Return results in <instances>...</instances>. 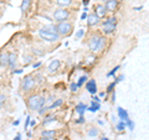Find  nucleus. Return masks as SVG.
Segmentation results:
<instances>
[{"instance_id": "603ef678", "label": "nucleus", "mask_w": 149, "mask_h": 140, "mask_svg": "<svg viewBox=\"0 0 149 140\" xmlns=\"http://www.w3.org/2000/svg\"><path fill=\"white\" fill-rule=\"evenodd\" d=\"M4 1H3V0H0V5H1V4H3Z\"/></svg>"}, {"instance_id": "9b49d317", "label": "nucleus", "mask_w": 149, "mask_h": 140, "mask_svg": "<svg viewBox=\"0 0 149 140\" xmlns=\"http://www.w3.org/2000/svg\"><path fill=\"white\" fill-rule=\"evenodd\" d=\"M0 67H9V52L6 51L0 52Z\"/></svg>"}, {"instance_id": "aec40b11", "label": "nucleus", "mask_w": 149, "mask_h": 140, "mask_svg": "<svg viewBox=\"0 0 149 140\" xmlns=\"http://www.w3.org/2000/svg\"><path fill=\"white\" fill-rule=\"evenodd\" d=\"M30 4H31V0H22V3H21V11L22 12H26L27 10H29V8H30Z\"/></svg>"}, {"instance_id": "ea45409f", "label": "nucleus", "mask_w": 149, "mask_h": 140, "mask_svg": "<svg viewBox=\"0 0 149 140\" xmlns=\"http://www.w3.org/2000/svg\"><path fill=\"white\" fill-rule=\"evenodd\" d=\"M40 140H56V138H55V137H54V138H45V137H41Z\"/></svg>"}, {"instance_id": "1a4fd4ad", "label": "nucleus", "mask_w": 149, "mask_h": 140, "mask_svg": "<svg viewBox=\"0 0 149 140\" xmlns=\"http://www.w3.org/2000/svg\"><path fill=\"white\" fill-rule=\"evenodd\" d=\"M100 21H101V19H100L98 16H97L95 12L88 14V17H87V25L90 26V27L98 25V24H100Z\"/></svg>"}, {"instance_id": "412c9836", "label": "nucleus", "mask_w": 149, "mask_h": 140, "mask_svg": "<svg viewBox=\"0 0 149 140\" xmlns=\"http://www.w3.org/2000/svg\"><path fill=\"white\" fill-rule=\"evenodd\" d=\"M56 135V130H42L41 132V137L45 138H54Z\"/></svg>"}, {"instance_id": "72a5a7b5", "label": "nucleus", "mask_w": 149, "mask_h": 140, "mask_svg": "<svg viewBox=\"0 0 149 140\" xmlns=\"http://www.w3.org/2000/svg\"><path fill=\"white\" fill-rule=\"evenodd\" d=\"M74 123H76V124H83V123H85V116H83V115H80V118H78Z\"/></svg>"}, {"instance_id": "09e8293b", "label": "nucleus", "mask_w": 149, "mask_h": 140, "mask_svg": "<svg viewBox=\"0 0 149 140\" xmlns=\"http://www.w3.org/2000/svg\"><path fill=\"white\" fill-rule=\"evenodd\" d=\"M19 123H20V122H19V120H15V122L13 123V125H15V127H16V125H19Z\"/></svg>"}, {"instance_id": "f03ea898", "label": "nucleus", "mask_w": 149, "mask_h": 140, "mask_svg": "<svg viewBox=\"0 0 149 140\" xmlns=\"http://www.w3.org/2000/svg\"><path fill=\"white\" fill-rule=\"evenodd\" d=\"M46 103V98H44L40 94H32L27 98V108H29L31 112H39L41 107H44Z\"/></svg>"}, {"instance_id": "cd10ccee", "label": "nucleus", "mask_w": 149, "mask_h": 140, "mask_svg": "<svg viewBox=\"0 0 149 140\" xmlns=\"http://www.w3.org/2000/svg\"><path fill=\"white\" fill-rule=\"evenodd\" d=\"M116 85L117 83L116 82H112L111 85H108V87H107V89H106V92L107 93H112V92H114V88H116Z\"/></svg>"}, {"instance_id": "f257e3e1", "label": "nucleus", "mask_w": 149, "mask_h": 140, "mask_svg": "<svg viewBox=\"0 0 149 140\" xmlns=\"http://www.w3.org/2000/svg\"><path fill=\"white\" fill-rule=\"evenodd\" d=\"M107 42V39L104 36L98 35V34H95L91 36V39L88 40V49H90L91 52H100L104 49Z\"/></svg>"}, {"instance_id": "a211bd4d", "label": "nucleus", "mask_w": 149, "mask_h": 140, "mask_svg": "<svg viewBox=\"0 0 149 140\" xmlns=\"http://www.w3.org/2000/svg\"><path fill=\"white\" fill-rule=\"evenodd\" d=\"M56 4L60 6V8H68L72 5V0H56Z\"/></svg>"}, {"instance_id": "a18cd8bd", "label": "nucleus", "mask_w": 149, "mask_h": 140, "mask_svg": "<svg viewBox=\"0 0 149 140\" xmlns=\"http://www.w3.org/2000/svg\"><path fill=\"white\" fill-rule=\"evenodd\" d=\"M30 125H31V127H35V125H36V120H31Z\"/></svg>"}, {"instance_id": "a19ab883", "label": "nucleus", "mask_w": 149, "mask_h": 140, "mask_svg": "<svg viewBox=\"0 0 149 140\" xmlns=\"http://www.w3.org/2000/svg\"><path fill=\"white\" fill-rule=\"evenodd\" d=\"M112 102H116V92H112Z\"/></svg>"}, {"instance_id": "de8ad7c7", "label": "nucleus", "mask_w": 149, "mask_h": 140, "mask_svg": "<svg viewBox=\"0 0 149 140\" xmlns=\"http://www.w3.org/2000/svg\"><path fill=\"white\" fill-rule=\"evenodd\" d=\"M100 1H101L102 4H106V3H108V1H111V0H100Z\"/></svg>"}, {"instance_id": "6e6552de", "label": "nucleus", "mask_w": 149, "mask_h": 140, "mask_svg": "<svg viewBox=\"0 0 149 140\" xmlns=\"http://www.w3.org/2000/svg\"><path fill=\"white\" fill-rule=\"evenodd\" d=\"M107 8H106V5L104 4H97V5L95 6V14L97 16H98L100 19H103V17H106L107 16Z\"/></svg>"}, {"instance_id": "2eb2a0df", "label": "nucleus", "mask_w": 149, "mask_h": 140, "mask_svg": "<svg viewBox=\"0 0 149 140\" xmlns=\"http://www.w3.org/2000/svg\"><path fill=\"white\" fill-rule=\"evenodd\" d=\"M60 66H61V62H60L58 60H52V61L50 62L47 69H49L50 73H54V72H56L60 68Z\"/></svg>"}, {"instance_id": "423d86ee", "label": "nucleus", "mask_w": 149, "mask_h": 140, "mask_svg": "<svg viewBox=\"0 0 149 140\" xmlns=\"http://www.w3.org/2000/svg\"><path fill=\"white\" fill-rule=\"evenodd\" d=\"M52 17L55 21H58V22L67 21L70 17V11L65 8H57V9H55V11L52 12Z\"/></svg>"}, {"instance_id": "39448f33", "label": "nucleus", "mask_w": 149, "mask_h": 140, "mask_svg": "<svg viewBox=\"0 0 149 140\" xmlns=\"http://www.w3.org/2000/svg\"><path fill=\"white\" fill-rule=\"evenodd\" d=\"M39 36L42 39L46 42H50V44H54V42H57L60 40V35L58 34H55V32H50L47 30H45L44 27H41L39 30Z\"/></svg>"}, {"instance_id": "49530a36", "label": "nucleus", "mask_w": 149, "mask_h": 140, "mask_svg": "<svg viewBox=\"0 0 149 140\" xmlns=\"http://www.w3.org/2000/svg\"><path fill=\"white\" fill-rule=\"evenodd\" d=\"M22 72V69H15V71H14V73H21Z\"/></svg>"}, {"instance_id": "8fccbe9b", "label": "nucleus", "mask_w": 149, "mask_h": 140, "mask_svg": "<svg viewBox=\"0 0 149 140\" xmlns=\"http://www.w3.org/2000/svg\"><path fill=\"white\" fill-rule=\"evenodd\" d=\"M143 6H137V8H134V10H142Z\"/></svg>"}, {"instance_id": "f3484780", "label": "nucleus", "mask_w": 149, "mask_h": 140, "mask_svg": "<svg viewBox=\"0 0 149 140\" xmlns=\"http://www.w3.org/2000/svg\"><path fill=\"white\" fill-rule=\"evenodd\" d=\"M100 108H101V103L92 100V102H91V105L88 107V109H87V110L92 112V113H96V112H98V110H100Z\"/></svg>"}, {"instance_id": "6ab92c4d", "label": "nucleus", "mask_w": 149, "mask_h": 140, "mask_svg": "<svg viewBox=\"0 0 149 140\" xmlns=\"http://www.w3.org/2000/svg\"><path fill=\"white\" fill-rule=\"evenodd\" d=\"M127 128V123L125 122H123V120H119V122L116 124V130H117L118 133H120V132H123V130Z\"/></svg>"}, {"instance_id": "c85d7f7f", "label": "nucleus", "mask_w": 149, "mask_h": 140, "mask_svg": "<svg viewBox=\"0 0 149 140\" xmlns=\"http://www.w3.org/2000/svg\"><path fill=\"white\" fill-rule=\"evenodd\" d=\"M5 102H6V97H5V94L0 93V108H3V105L5 104Z\"/></svg>"}, {"instance_id": "4be33fe9", "label": "nucleus", "mask_w": 149, "mask_h": 140, "mask_svg": "<svg viewBox=\"0 0 149 140\" xmlns=\"http://www.w3.org/2000/svg\"><path fill=\"white\" fill-rule=\"evenodd\" d=\"M56 120V116L55 115H46L45 118H44V120H42V124L44 125H47V124H50V123H52V122H55Z\"/></svg>"}, {"instance_id": "0eeeda50", "label": "nucleus", "mask_w": 149, "mask_h": 140, "mask_svg": "<svg viewBox=\"0 0 149 140\" xmlns=\"http://www.w3.org/2000/svg\"><path fill=\"white\" fill-rule=\"evenodd\" d=\"M56 26H57V32H58L60 36L71 35L72 29H73V26H72V24L70 21H61V22H58Z\"/></svg>"}, {"instance_id": "a878e982", "label": "nucleus", "mask_w": 149, "mask_h": 140, "mask_svg": "<svg viewBox=\"0 0 149 140\" xmlns=\"http://www.w3.org/2000/svg\"><path fill=\"white\" fill-rule=\"evenodd\" d=\"M119 68H120V66H119V64H118V66H116L114 68H112V69H111V71H109L108 73H107V74H106V76H107V77H112V76H114V74H116V72H117V71H118V69H119Z\"/></svg>"}, {"instance_id": "58836bf2", "label": "nucleus", "mask_w": 149, "mask_h": 140, "mask_svg": "<svg viewBox=\"0 0 149 140\" xmlns=\"http://www.w3.org/2000/svg\"><path fill=\"white\" fill-rule=\"evenodd\" d=\"M87 17H88V14L85 11V12H83L82 14V15H81V19H82V20H85V19H86V20H87Z\"/></svg>"}, {"instance_id": "79ce46f5", "label": "nucleus", "mask_w": 149, "mask_h": 140, "mask_svg": "<svg viewBox=\"0 0 149 140\" xmlns=\"http://www.w3.org/2000/svg\"><path fill=\"white\" fill-rule=\"evenodd\" d=\"M88 3H90V0H83V1H82L83 6H87V5H88Z\"/></svg>"}, {"instance_id": "c756f323", "label": "nucleus", "mask_w": 149, "mask_h": 140, "mask_svg": "<svg viewBox=\"0 0 149 140\" xmlns=\"http://www.w3.org/2000/svg\"><path fill=\"white\" fill-rule=\"evenodd\" d=\"M125 123H127V128L129 129V130H134V122H133V120H128V122H125Z\"/></svg>"}, {"instance_id": "f704fd0d", "label": "nucleus", "mask_w": 149, "mask_h": 140, "mask_svg": "<svg viewBox=\"0 0 149 140\" xmlns=\"http://www.w3.org/2000/svg\"><path fill=\"white\" fill-rule=\"evenodd\" d=\"M83 35H85V31H83V30H78V32L76 34V37H77V39H81Z\"/></svg>"}, {"instance_id": "f8f14e48", "label": "nucleus", "mask_w": 149, "mask_h": 140, "mask_svg": "<svg viewBox=\"0 0 149 140\" xmlns=\"http://www.w3.org/2000/svg\"><path fill=\"white\" fill-rule=\"evenodd\" d=\"M117 114H118V118L120 120H123V122H128V120L130 119L128 112L125 110L124 108H122V107H118V108H117Z\"/></svg>"}, {"instance_id": "4468645a", "label": "nucleus", "mask_w": 149, "mask_h": 140, "mask_svg": "<svg viewBox=\"0 0 149 140\" xmlns=\"http://www.w3.org/2000/svg\"><path fill=\"white\" fill-rule=\"evenodd\" d=\"M17 63V55L15 52H9V67L11 69H15Z\"/></svg>"}, {"instance_id": "c9c22d12", "label": "nucleus", "mask_w": 149, "mask_h": 140, "mask_svg": "<svg viewBox=\"0 0 149 140\" xmlns=\"http://www.w3.org/2000/svg\"><path fill=\"white\" fill-rule=\"evenodd\" d=\"M30 122H31V118H30L29 115H27V116H26V122H25V129L30 125Z\"/></svg>"}, {"instance_id": "2f4dec72", "label": "nucleus", "mask_w": 149, "mask_h": 140, "mask_svg": "<svg viewBox=\"0 0 149 140\" xmlns=\"http://www.w3.org/2000/svg\"><path fill=\"white\" fill-rule=\"evenodd\" d=\"M31 61H32V56H29V55L24 56V64H27V63H30Z\"/></svg>"}, {"instance_id": "20e7f679", "label": "nucleus", "mask_w": 149, "mask_h": 140, "mask_svg": "<svg viewBox=\"0 0 149 140\" xmlns=\"http://www.w3.org/2000/svg\"><path fill=\"white\" fill-rule=\"evenodd\" d=\"M36 87V78H34L31 74H27L24 78L21 79V83H20V88L22 92H31L34 88Z\"/></svg>"}, {"instance_id": "b1692460", "label": "nucleus", "mask_w": 149, "mask_h": 140, "mask_svg": "<svg viewBox=\"0 0 149 140\" xmlns=\"http://www.w3.org/2000/svg\"><path fill=\"white\" fill-rule=\"evenodd\" d=\"M62 103H63V100H62V99H57V100H55L52 104L49 105V109H55V108H58L60 105H62Z\"/></svg>"}, {"instance_id": "ddd939ff", "label": "nucleus", "mask_w": 149, "mask_h": 140, "mask_svg": "<svg viewBox=\"0 0 149 140\" xmlns=\"http://www.w3.org/2000/svg\"><path fill=\"white\" fill-rule=\"evenodd\" d=\"M104 5H106V8H107V11L113 14L116 10H117V8H118V0H111V1L106 3Z\"/></svg>"}, {"instance_id": "dca6fc26", "label": "nucleus", "mask_w": 149, "mask_h": 140, "mask_svg": "<svg viewBox=\"0 0 149 140\" xmlns=\"http://www.w3.org/2000/svg\"><path fill=\"white\" fill-rule=\"evenodd\" d=\"M87 109H88V107H87L85 103H78V104H76V107H74V110H76L80 115L85 114V112H86Z\"/></svg>"}, {"instance_id": "4c0bfd02", "label": "nucleus", "mask_w": 149, "mask_h": 140, "mask_svg": "<svg viewBox=\"0 0 149 140\" xmlns=\"http://www.w3.org/2000/svg\"><path fill=\"white\" fill-rule=\"evenodd\" d=\"M92 100H95V102H98V103H101V98H100V96H93V99Z\"/></svg>"}, {"instance_id": "473e14b6", "label": "nucleus", "mask_w": 149, "mask_h": 140, "mask_svg": "<svg viewBox=\"0 0 149 140\" xmlns=\"http://www.w3.org/2000/svg\"><path fill=\"white\" fill-rule=\"evenodd\" d=\"M123 79H124V74H119L118 77L114 78V82H116V83H119V82H122Z\"/></svg>"}, {"instance_id": "9d476101", "label": "nucleus", "mask_w": 149, "mask_h": 140, "mask_svg": "<svg viewBox=\"0 0 149 140\" xmlns=\"http://www.w3.org/2000/svg\"><path fill=\"white\" fill-rule=\"evenodd\" d=\"M85 87H86V89L90 92L92 96H95L97 93V83H96L95 79H88L87 83L85 85Z\"/></svg>"}, {"instance_id": "e433bc0d", "label": "nucleus", "mask_w": 149, "mask_h": 140, "mask_svg": "<svg viewBox=\"0 0 149 140\" xmlns=\"http://www.w3.org/2000/svg\"><path fill=\"white\" fill-rule=\"evenodd\" d=\"M40 66H41V61H37V62L32 63V67H34V68H39Z\"/></svg>"}, {"instance_id": "7ed1b4c3", "label": "nucleus", "mask_w": 149, "mask_h": 140, "mask_svg": "<svg viewBox=\"0 0 149 140\" xmlns=\"http://www.w3.org/2000/svg\"><path fill=\"white\" fill-rule=\"evenodd\" d=\"M116 29H117V17L114 15L106 17L104 21L102 22V32H103L104 35L113 34Z\"/></svg>"}, {"instance_id": "37998d69", "label": "nucleus", "mask_w": 149, "mask_h": 140, "mask_svg": "<svg viewBox=\"0 0 149 140\" xmlns=\"http://www.w3.org/2000/svg\"><path fill=\"white\" fill-rule=\"evenodd\" d=\"M14 140H21V135L20 134H17L15 138H14Z\"/></svg>"}, {"instance_id": "bb28decb", "label": "nucleus", "mask_w": 149, "mask_h": 140, "mask_svg": "<svg viewBox=\"0 0 149 140\" xmlns=\"http://www.w3.org/2000/svg\"><path fill=\"white\" fill-rule=\"evenodd\" d=\"M78 88H80V87H78L77 82H76V83H74V82H72L71 85H70V91H71L72 93H76V92L78 91Z\"/></svg>"}, {"instance_id": "c03bdc74", "label": "nucleus", "mask_w": 149, "mask_h": 140, "mask_svg": "<svg viewBox=\"0 0 149 140\" xmlns=\"http://www.w3.org/2000/svg\"><path fill=\"white\" fill-rule=\"evenodd\" d=\"M106 93H107V92H101V93H100V98L106 97Z\"/></svg>"}, {"instance_id": "393cba45", "label": "nucleus", "mask_w": 149, "mask_h": 140, "mask_svg": "<svg viewBox=\"0 0 149 140\" xmlns=\"http://www.w3.org/2000/svg\"><path fill=\"white\" fill-rule=\"evenodd\" d=\"M88 137L90 138H95V137H97V135H98V130H97L96 128H91L90 130H88Z\"/></svg>"}, {"instance_id": "7c9ffc66", "label": "nucleus", "mask_w": 149, "mask_h": 140, "mask_svg": "<svg viewBox=\"0 0 149 140\" xmlns=\"http://www.w3.org/2000/svg\"><path fill=\"white\" fill-rule=\"evenodd\" d=\"M46 110H49V105H44V107H41L40 110L37 112V113H39L40 115H42L44 113H46Z\"/></svg>"}, {"instance_id": "3c124183", "label": "nucleus", "mask_w": 149, "mask_h": 140, "mask_svg": "<svg viewBox=\"0 0 149 140\" xmlns=\"http://www.w3.org/2000/svg\"><path fill=\"white\" fill-rule=\"evenodd\" d=\"M101 140H109V139H108V138H102Z\"/></svg>"}, {"instance_id": "5701e85b", "label": "nucleus", "mask_w": 149, "mask_h": 140, "mask_svg": "<svg viewBox=\"0 0 149 140\" xmlns=\"http://www.w3.org/2000/svg\"><path fill=\"white\" fill-rule=\"evenodd\" d=\"M87 81H88V77L86 76H81L80 78H78V81H77V85H78V87H82L83 85H86L87 83Z\"/></svg>"}]
</instances>
